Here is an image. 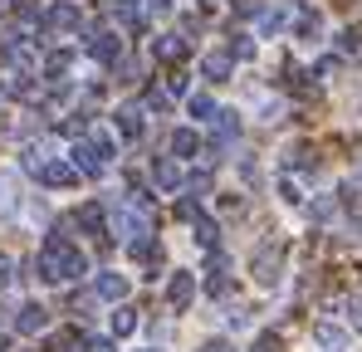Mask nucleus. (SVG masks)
<instances>
[{"mask_svg":"<svg viewBox=\"0 0 362 352\" xmlns=\"http://www.w3.org/2000/svg\"><path fill=\"white\" fill-rule=\"evenodd\" d=\"M88 54L98 59V64H118L122 59V40L113 30H98V35H88Z\"/></svg>","mask_w":362,"mask_h":352,"instance_id":"4","label":"nucleus"},{"mask_svg":"<svg viewBox=\"0 0 362 352\" xmlns=\"http://www.w3.org/2000/svg\"><path fill=\"white\" fill-rule=\"evenodd\" d=\"M0 289H10V259L0 254Z\"/></svg>","mask_w":362,"mask_h":352,"instance_id":"37","label":"nucleus"},{"mask_svg":"<svg viewBox=\"0 0 362 352\" xmlns=\"http://www.w3.org/2000/svg\"><path fill=\"white\" fill-rule=\"evenodd\" d=\"M78 20H83V15H78V5H54V10L45 15V25H49L54 35H74V30H78Z\"/></svg>","mask_w":362,"mask_h":352,"instance_id":"8","label":"nucleus"},{"mask_svg":"<svg viewBox=\"0 0 362 352\" xmlns=\"http://www.w3.org/2000/svg\"><path fill=\"white\" fill-rule=\"evenodd\" d=\"M226 328H230V333H240V328H250V308H240V303H230V308H226Z\"/></svg>","mask_w":362,"mask_h":352,"instance_id":"28","label":"nucleus"},{"mask_svg":"<svg viewBox=\"0 0 362 352\" xmlns=\"http://www.w3.org/2000/svg\"><path fill=\"white\" fill-rule=\"evenodd\" d=\"M333 211H338V201H333V196H318V201L308 206V216H313V221H333Z\"/></svg>","mask_w":362,"mask_h":352,"instance_id":"29","label":"nucleus"},{"mask_svg":"<svg viewBox=\"0 0 362 352\" xmlns=\"http://www.w3.org/2000/svg\"><path fill=\"white\" fill-rule=\"evenodd\" d=\"M313 338H318V343H323V348H343V343H348V333H343V328H338V323H318V328H313Z\"/></svg>","mask_w":362,"mask_h":352,"instance_id":"18","label":"nucleus"},{"mask_svg":"<svg viewBox=\"0 0 362 352\" xmlns=\"http://www.w3.org/2000/svg\"><path fill=\"white\" fill-rule=\"evenodd\" d=\"M118 20L127 30H137V25H142V5H137V0H118Z\"/></svg>","mask_w":362,"mask_h":352,"instance_id":"24","label":"nucleus"},{"mask_svg":"<svg viewBox=\"0 0 362 352\" xmlns=\"http://www.w3.org/2000/svg\"><path fill=\"white\" fill-rule=\"evenodd\" d=\"M338 49H343V54H358V49H362V30H358V25H348V30L338 35Z\"/></svg>","mask_w":362,"mask_h":352,"instance_id":"27","label":"nucleus"},{"mask_svg":"<svg viewBox=\"0 0 362 352\" xmlns=\"http://www.w3.org/2000/svg\"><path fill=\"white\" fill-rule=\"evenodd\" d=\"M74 348V333H59V338H54V352H69Z\"/></svg>","mask_w":362,"mask_h":352,"instance_id":"36","label":"nucleus"},{"mask_svg":"<svg viewBox=\"0 0 362 352\" xmlns=\"http://www.w3.org/2000/svg\"><path fill=\"white\" fill-rule=\"evenodd\" d=\"M177 216L181 221H196V216H201V196H196V191H186V196L177 201Z\"/></svg>","mask_w":362,"mask_h":352,"instance_id":"26","label":"nucleus"},{"mask_svg":"<svg viewBox=\"0 0 362 352\" xmlns=\"http://www.w3.org/2000/svg\"><path fill=\"white\" fill-rule=\"evenodd\" d=\"M152 181H157L162 191H177V186H181V172H177V162H157V167H152Z\"/></svg>","mask_w":362,"mask_h":352,"instance_id":"19","label":"nucleus"},{"mask_svg":"<svg viewBox=\"0 0 362 352\" xmlns=\"http://www.w3.org/2000/svg\"><path fill=\"white\" fill-rule=\"evenodd\" d=\"M201 352H235L230 343H211V348H201Z\"/></svg>","mask_w":362,"mask_h":352,"instance_id":"39","label":"nucleus"},{"mask_svg":"<svg viewBox=\"0 0 362 352\" xmlns=\"http://www.w3.org/2000/svg\"><path fill=\"white\" fill-rule=\"evenodd\" d=\"M167 103H172V93H157V88H152V93H147V108H157V113H162V108H167Z\"/></svg>","mask_w":362,"mask_h":352,"instance_id":"33","label":"nucleus"},{"mask_svg":"<svg viewBox=\"0 0 362 352\" xmlns=\"http://www.w3.org/2000/svg\"><path fill=\"white\" fill-rule=\"evenodd\" d=\"M69 64H74V54H69V49H59V54L45 59V74H49V78H64V74H69Z\"/></svg>","mask_w":362,"mask_h":352,"instance_id":"23","label":"nucleus"},{"mask_svg":"<svg viewBox=\"0 0 362 352\" xmlns=\"http://www.w3.org/2000/svg\"><path fill=\"white\" fill-rule=\"evenodd\" d=\"M78 225H83L88 235H98V240H103V235H108V221H103V206H98V201H83V206H78Z\"/></svg>","mask_w":362,"mask_h":352,"instance_id":"9","label":"nucleus"},{"mask_svg":"<svg viewBox=\"0 0 362 352\" xmlns=\"http://www.w3.org/2000/svg\"><path fill=\"white\" fill-rule=\"evenodd\" d=\"M142 352H157V348H142Z\"/></svg>","mask_w":362,"mask_h":352,"instance_id":"41","label":"nucleus"},{"mask_svg":"<svg viewBox=\"0 0 362 352\" xmlns=\"http://www.w3.org/2000/svg\"><path fill=\"white\" fill-rule=\"evenodd\" d=\"M108 157H113V142H108V137L74 142V152H69V162H74L83 176H103V172H108Z\"/></svg>","mask_w":362,"mask_h":352,"instance_id":"2","label":"nucleus"},{"mask_svg":"<svg viewBox=\"0 0 362 352\" xmlns=\"http://www.w3.org/2000/svg\"><path fill=\"white\" fill-rule=\"evenodd\" d=\"M191 225H196V240H201V250H216V240H221V225H216V221H206V216H196Z\"/></svg>","mask_w":362,"mask_h":352,"instance_id":"21","label":"nucleus"},{"mask_svg":"<svg viewBox=\"0 0 362 352\" xmlns=\"http://www.w3.org/2000/svg\"><path fill=\"white\" fill-rule=\"evenodd\" d=\"M45 328H49V308H45V303H25L20 318H15V333L35 338V333H45Z\"/></svg>","mask_w":362,"mask_h":352,"instance_id":"5","label":"nucleus"},{"mask_svg":"<svg viewBox=\"0 0 362 352\" xmlns=\"http://www.w3.org/2000/svg\"><path fill=\"white\" fill-rule=\"evenodd\" d=\"M142 5H147L152 15H167V10H172V0H142Z\"/></svg>","mask_w":362,"mask_h":352,"instance_id":"34","label":"nucleus"},{"mask_svg":"<svg viewBox=\"0 0 362 352\" xmlns=\"http://www.w3.org/2000/svg\"><path fill=\"white\" fill-rule=\"evenodd\" d=\"M15 206H20V196H15V176L0 172V216H15Z\"/></svg>","mask_w":362,"mask_h":352,"instance_id":"20","label":"nucleus"},{"mask_svg":"<svg viewBox=\"0 0 362 352\" xmlns=\"http://www.w3.org/2000/svg\"><path fill=\"white\" fill-rule=\"evenodd\" d=\"M191 298H196V274H191V269H177L172 284H167V303H172V308H186Z\"/></svg>","mask_w":362,"mask_h":352,"instance_id":"6","label":"nucleus"},{"mask_svg":"<svg viewBox=\"0 0 362 352\" xmlns=\"http://www.w3.org/2000/svg\"><path fill=\"white\" fill-rule=\"evenodd\" d=\"M186 113L196 117V122H216V113H221V108H216L206 93H191V98H186Z\"/></svg>","mask_w":362,"mask_h":352,"instance_id":"17","label":"nucleus"},{"mask_svg":"<svg viewBox=\"0 0 362 352\" xmlns=\"http://www.w3.org/2000/svg\"><path fill=\"white\" fill-rule=\"evenodd\" d=\"M279 196H284V201H289V206H299V201H303L299 181H294V176H284V181H279Z\"/></svg>","mask_w":362,"mask_h":352,"instance_id":"31","label":"nucleus"},{"mask_svg":"<svg viewBox=\"0 0 362 352\" xmlns=\"http://www.w3.org/2000/svg\"><path fill=\"white\" fill-rule=\"evenodd\" d=\"M118 132L127 137V142H137V137H142V108H137V103L118 108Z\"/></svg>","mask_w":362,"mask_h":352,"instance_id":"14","label":"nucleus"},{"mask_svg":"<svg viewBox=\"0 0 362 352\" xmlns=\"http://www.w3.org/2000/svg\"><path fill=\"white\" fill-rule=\"evenodd\" d=\"M40 181H45V186H74V181H78V167H74V162H59V157H54V162H49V167L40 172Z\"/></svg>","mask_w":362,"mask_h":352,"instance_id":"11","label":"nucleus"},{"mask_svg":"<svg viewBox=\"0 0 362 352\" xmlns=\"http://www.w3.org/2000/svg\"><path fill=\"white\" fill-rule=\"evenodd\" d=\"M338 308L348 313V323H353V328H358V333H362V298H343Z\"/></svg>","mask_w":362,"mask_h":352,"instance_id":"30","label":"nucleus"},{"mask_svg":"<svg viewBox=\"0 0 362 352\" xmlns=\"http://www.w3.org/2000/svg\"><path fill=\"white\" fill-rule=\"evenodd\" d=\"M88 352H113V343H108V338H93V343H88Z\"/></svg>","mask_w":362,"mask_h":352,"instance_id":"38","label":"nucleus"},{"mask_svg":"<svg viewBox=\"0 0 362 352\" xmlns=\"http://www.w3.org/2000/svg\"><path fill=\"white\" fill-rule=\"evenodd\" d=\"M35 269H40L49 284H64V279H83V274H88V259H83V250H78V245H69L64 235H49V240L40 245Z\"/></svg>","mask_w":362,"mask_h":352,"instance_id":"1","label":"nucleus"},{"mask_svg":"<svg viewBox=\"0 0 362 352\" xmlns=\"http://www.w3.org/2000/svg\"><path fill=\"white\" fill-rule=\"evenodd\" d=\"M132 328H137V308H118V313H113V333H118V338H127Z\"/></svg>","mask_w":362,"mask_h":352,"instance_id":"25","label":"nucleus"},{"mask_svg":"<svg viewBox=\"0 0 362 352\" xmlns=\"http://www.w3.org/2000/svg\"><path fill=\"white\" fill-rule=\"evenodd\" d=\"M0 5H20V0H0Z\"/></svg>","mask_w":362,"mask_h":352,"instance_id":"40","label":"nucleus"},{"mask_svg":"<svg viewBox=\"0 0 362 352\" xmlns=\"http://www.w3.org/2000/svg\"><path fill=\"white\" fill-rule=\"evenodd\" d=\"M0 98H5V88H0Z\"/></svg>","mask_w":362,"mask_h":352,"instance_id":"42","label":"nucleus"},{"mask_svg":"<svg viewBox=\"0 0 362 352\" xmlns=\"http://www.w3.org/2000/svg\"><path fill=\"white\" fill-rule=\"evenodd\" d=\"M49 162H54V147H49V142H30V147H25V167H30L35 176L45 172Z\"/></svg>","mask_w":362,"mask_h":352,"instance_id":"16","label":"nucleus"},{"mask_svg":"<svg viewBox=\"0 0 362 352\" xmlns=\"http://www.w3.org/2000/svg\"><path fill=\"white\" fill-rule=\"evenodd\" d=\"M201 74H206L211 83H226V78L235 74V59H230V54H206V59H201Z\"/></svg>","mask_w":362,"mask_h":352,"instance_id":"10","label":"nucleus"},{"mask_svg":"<svg viewBox=\"0 0 362 352\" xmlns=\"http://www.w3.org/2000/svg\"><path fill=\"white\" fill-rule=\"evenodd\" d=\"M196 152H201L196 127H177V132H172V157H196Z\"/></svg>","mask_w":362,"mask_h":352,"instance_id":"15","label":"nucleus"},{"mask_svg":"<svg viewBox=\"0 0 362 352\" xmlns=\"http://www.w3.org/2000/svg\"><path fill=\"white\" fill-rule=\"evenodd\" d=\"M250 352H279V343H274V338H259V343H255Z\"/></svg>","mask_w":362,"mask_h":352,"instance_id":"35","label":"nucleus"},{"mask_svg":"<svg viewBox=\"0 0 362 352\" xmlns=\"http://www.w3.org/2000/svg\"><path fill=\"white\" fill-rule=\"evenodd\" d=\"M294 35H299V40H318V35H323V15L303 5L299 15H294Z\"/></svg>","mask_w":362,"mask_h":352,"instance_id":"13","label":"nucleus"},{"mask_svg":"<svg viewBox=\"0 0 362 352\" xmlns=\"http://www.w3.org/2000/svg\"><path fill=\"white\" fill-rule=\"evenodd\" d=\"M152 54L177 64V59H186V40H181V35H157V40H152Z\"/></svg>","mask_w":362,"mask_h":352,"instance_id":"12","label":"nucleus"},{"mask_svg":"<svg viewBox=\"0 0 362 352\" xmlns=\"http://www.w3.org/2000/svg\"><path fill=\"white\" fill-rule=\"evenodd\" d=\"M230 59H255V45H250L245 35H235V40H230Z\"/></svg>","mask_w":362,"mask_h":352,"instance_id":"32","label":"nucleus"},{"mask_svg":"<svg viewBox=\"0 0 362 352\" xmlns=\"http://www.w3.org/2000/svg\"><path fill=\"white\" fill-rule=\"evenodd\" d=\"M93 293H98L103 303H118V298H127V274H118V269L98 274V284H93Z\"/></svg>","mask_w":362,"mask_h":352,"instance_id":"7","label":"nucleus"},{"mask_svg":"<svg viewBox=\"0 0 362 352\" xmlns=\"http://www.w3.org/2000/svg\"><path fill=\"white\" fill-rule=\"evenodd\" d=\"M289 25V10H259V35H279Z\"/></svg>","mask_w":362,"mask_h":352,"instance_id":"22","label":"nucleus"},{"mask_svg":"<svg viewBox=\"0 0 362 352\" xmlns=\"http://www.w3.org/2000/svg\"><path fill=\"white\" fill-rule=\"evenodd\" d=\"M250 269H255V284L274 289V284H279V274H284V245H259Z\"/></svg>","mask_w":362,"mask_h":352,"instance_id":"3","label":"nucleus"}]
</instances>
